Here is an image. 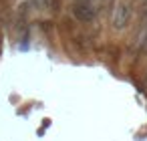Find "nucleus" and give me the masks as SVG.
Instances as JSON below:
<instances>
[{
    "instance_id": "f03ea898",
    "label": "nucleus",
    "mask_w": 147,
    "mask_h": 141,
    "mask_svg": "<svg viewBox=\"0 0 147 141\" xmlns=\"http://www.w3.org/2000/svg\"><path fill=\"white\" fill-rule=\"evenodd\" d=\"M129 18H131V8L125 4V2H119L113 10V16H111V24L113 28L117 30H123L127 24H129Z\"/></svg>"
},
{
    "instance_id": "f257e3e1",
    "label": "nucleus",
    "mask_w": 147,
    "mask_h": 141,
    "mask_svg": "<svg viewBox=\"0 0 147 141\" xmlns=\"http://www.w3.org/2000/svg\"><path fill=\"white\" fill-rule=\"evenodd\" d=\"M73 16L79 22H91L95 18V8L91 0H73Z\"/></svg>"
}]
</instances>
